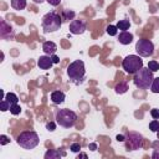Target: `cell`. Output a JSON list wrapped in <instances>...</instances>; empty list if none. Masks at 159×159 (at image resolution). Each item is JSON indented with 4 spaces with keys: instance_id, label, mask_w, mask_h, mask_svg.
Wrapping results in <instances>:
<instances>
[{
    "instance_id": "cell-1",
    "label": "cell",
    "mask_w": 159,
    "mask_h": 159,
    "mask_svg": "<svg viewBox=\"0 0 159 159\" xmlns=\"http://www.w3.org/2000/svg\"><path fill=\"white\" fill-rule=\"evenodd\" d=\"M16 142H17V144L21 148H24L26 150H30V149H34V148H36L39 145L40 138H39L36 132H34V130H25V132H21L19 134Z\"/></svg>"
},
{
    "instance_id": "cell-2",
    "label": "cell",
    "mask_w": 159,
    "mask_h": 159,
    "mask_svg": "<svg viewBox=\"0 0 159 159\" xmlns=\"http://www.w3.org/2000/svg\"><path fill=\"white\" fill-rule=\"evenodd\" d=\"M154 77H153V72L147 67H142L139 71H137L134 73V78L133 82L135 84V87L140 88V89H147L150 87L152 82H153Z\"/></svg>"
},
{
    "instance_id": "cell-3",
    "label": "cell",
    "mask_w": 159,
    "mask_h": 159,
    "mask_svg": "<svg viewBox=\"0 0 159 159\" xmlns=\"http://www.w3.org/2000/svg\"><path fill=\"white\" fill-rule=\"evenodd\" d=\"M67 75H68L70 80L73 81L75 83H81L86 75V68H84L83 61L76 60V61L71 62L67 67Z\"/></svg>"
},
{
    "instance_id": "cell-4",
    "label": "cell",
    "mask_w": 159,
    "mask_h": 159,
    "mask_svg": "<svg viewBox=\"0 0 159 159\" xmlns=\"http://www.w3.org/2000/svg\"><path fill=\"white\" fill-rule=\"evenodd\" d=\"M42 29L45 32H55L62 25V16L56 12H47L42 17Z\"/></svg>"
},
{
    "instance_id": "cell-5",
    "label": "cell",
    "mask_w": 159,
    "mask_h": 159,
    "mask_svg": "<svg viewBox=\"0 0 159 159\" xmlns=\"http://www.w3.org/2000/svg\"><path fill=\"white\" fill-rule=\"evenodd\" d=\"M55 119H56V123L60 124L61 127H63V128H71V127L75 125V123L77 120V114L73 111H71V109L63 108V109L57 111Z\"/></svg>"
},
{
    "instance_id": "cell-6",
    "label": "cell",
    "mask_w": 159,
    "mask_h": 159,
    "mask_svg": "<svg viewBox=\"0 0 159 159\" xmlns=\"http://www.w3.org/2000/svg\"><path fill=\"white\" fill-rule=\"evenodd\" d=\"M122 66L127 73L134 75L137 71H139L143 67V60L140 58L139 55H129L122 61Z\"/></svg>"
},
{
    "instance_id": "cell-7",
    "label": "cell",
    "mask_w": 159,
    "mask_h": 159,
    "mask_svg": "<svg viewBox=\"0 0 159 159\" xmlns=\"http://www.w3.org/2000/svg\"><path fill=\"white\" fill-rule=\"evenodd\" d=\"M135 51L142 57H149L154 53V45L148 39H140L135 43Z\"/></svg>"
},
{
    "instance_id": "cell-8",
    "label": "cell",
    "mask_w": 159,
    "mask_h": 159,
    "mask_svg": "<svg viewBox=\"0 0 159 159\" xmlns=\"http://www.w3.org/2000/svg\"><path fill=\"white\" fill-rule=\"evenodd\" d=\"M124 143H125L127 150H137V149H140L143 147V137L139 133L129 132L125 135Z\"/></svg>"
},
{
    "instance_id": "cell-9",
    "label": "cell",
    "mask_w": 159,
    "mask_h": 159,
    "mask_svg": "<svg viewBox=\"0 0 159 159\" xmlns=\"http://www.w3.org/2000/svg\"><path fill=\"white\" fill-rule=\"evenodd\" d=\"M87 29L84 20H72L70 22V32L73 35H82Z\"/></svg>"
},
{
    "instance_id": "cell-10",
    "label": "cell",
    "mask_w": 159,
    "mask_h": 159,
    "mask_svg": "<svg viewBox=\"0 0 159 159\" xmlns=\"http://www.w3.org/2000/svg\"><path fill=\"white\" fill-rule=\"evenodd\" d=\"M52 65H53V61H52L51 56H48V55L40 56V58L37 60V66L41 70H48L52 67Z\"/></svg>"
},
{
    "instance_id": "cell-11",
    "label": "cell",
    "mask_w": 159,
    "mask_h": 159,
    "mask_svg": "<svg viewBox=\"0 0 159 159\" xmlns=\"http://www.w3.org/2000/svg\"><path fill=\"white\" fill-rule=\"evenodd\" d=\"M56 50H57V46H56V43L52 42V41H46V42L42 43V51H43L46 55H48V56L55 55Z\"/></svg>"
},
{
    "instance_id": "cell-12",
    "label": "cell",
    "mask_w": 159,
    "mask_h": 159,
    "mask_svg": "<svg viewBox=\"0 0 159 159\" xmlns=\"http://www.w3.org/2000/svg\"><path fill=\"white\" fill-rule=\"evenodd\" d=\"M118 41L122 45H129L133 41V35L130 32H128V31H122L119 34V36H118Z\"/></svg>"
},
{
    "instance_id": "cell-13",
    "label": "cell",
    "mask_w": 159,
    "mask_h": 159,
    "mask_svg": "<svg viewBox=\"0 0 159 159\" xmlns=\"http://www.w3.org/2000/svg\"><path fill=\"white\" fill-rule=\"evenodd\" d=\"M51 101L55 103V104H60L65 101V93L62 91H53L51 93Z\"/></svg>"
},
{
    "instance_id": "cell-14",
    "label": "cell",
    "mask_w": 159,
    "mask_h": 159,
    "mask_svg": "<svg viewBox=\"0 0 159 159\" xmlns=\"http://www.w3.org/2000/svg\"><path fill=\"white\" fill-rule=\"evenodd\" d=\"M6 32H9V34H11V35L14 36L12 27H11V26H9V25H6V22H5L4 20H1V30H0V36H1L2 39H6Z\"/></svg>"
},
{
    "instance_id": "cell-15",
    "label": "cell",
    "mask_w": 159,
    "mask_h": 159,
    "mask_svg": "<svg viewBox=\"0 0 159 159\" xmlns=\"http://www.w3.org/2000/svg\"><path fill=\"white\" fill-rule=\"evenodd\" d=\"M61 155H65V153H60L58 150L48 149L45 153V159H58V158H61Z\"/></svg>"
},
{
    "instance_id": "cell-16",
    "label": "cell",
    "mask_w": 159,
    "mask_h": 159,
    "mask_svg": "<svg viewBox=\"0 0 159 159\" xmlns=\"http://www.w3.org/2000/svg\"><path fill=\"white\" fill-rule=\"evenodd\" d=\"M11 7L15 10H24L26 7V0H11Z\"/></svg>"
},
{
    "instance_id": "cell-17",
    "label": "cell",
    "mask_w": 159,
    "mask_h": 159,
    "mask_svg": "<svg viewBox=\"0 0 159 159\" xmlns=\"http://www.w3.org/2000/svg\"><path fill=\"white\" fill-rule=\"evenodd\" d=\"M4 98L12 106V104H15V103H17L19 102V98H17V96L15 94V93H12V92H9V93H6L5 96H4Z\"/></svg>"
},
{
    "instance_id": "cell-18",
    "label": "cell",
    "mask_w": 159,
    "mask_h": 159,
    "mask_svg": "<svg viewBox=\"0 0 159 159\" xmlns=\"http://www.w3.org/2000/svg\"><path fill=\"white\" fill-rule=\"evenodd\" d=\"M118 27V30H122V31H127L129 27H130V22L129 20H119L118 24L116 25Z\"/></svg>"
},
{
    "instance_id": "cell-19",
    "label": "cell",
    "mask_w": 159,
    "mask_h": 159,
    "mask_svg": "<svg viewBox=\"0 0 159 159\" xmlns=\"http://www.w3.org/2000/svg\"><path fill=\"white\" fill-rule=\"evenodd\" d=\"M114 91H116V93H118V94H123V93H125V92L128 91V86H127V83L120 82V83H118V84L114 87Z\"/></svg>"
},
{
    "instance_id": "cell-20",
    "label": "cell",
    "mask_w": 159,
    "mask_h": 159,
    "mask_svg": "<svg viewBox=\"0 0 159 159\" xmlns=\"http://www.w3.org/2000/svg\"><path fill=\"white\" fill-rule=\"evenodd\" d=\"M75 11H72V10H63V12H62V20H67V21H70V20H73V17H75Z\"/></svg>"
},
{
    "instance_id": "cell-21",
    "label": "cell",
    "mask_w": 159,
    "mask_h": 159,
    "mask_svg": "<svg viewBox=\"0 0 159 159\" xmlns=\"http://www.w3.org/2000/svg\"><path fill=\"white\" fill-rule=\"evenodd\" d=\"M149 88H150V91L153 93H159V77H157V78L153 80V82H152V84H150Z\"/></svg>"
},
{
    "instance_id": "cell-22",
    "label": "cell",
    "mask_w": 159,
    "mask_h": 159,
    "mask_svg": "<svg viewBox=\"0 0 159 159\" xmlns=\"http://www.w3.org/2000/svg\"><path fill=\"white\" fill-rule=\"evenodd\" d=\"M106 31H107V34H108L109 36H116L117 32H118V27L114 26V25H108L107 29H106Z\"/></svg>"
},
{
    "instance_id": "cell-23",
    "label": "cell",
    "mask_w": 159,
    "mask_h": 159,
    "mask_svg": "<svg viewBox=\"0 0 159 159\" xmlns=\"http://www.w3.org/2000/svg\"><path fill=\"white\" fill-rule=\"evenodd\" d=\"M153 149H154V152H153V154H152V158L159 159V140L153 143Z\"/></svg>"
},
{
    "instance_id": "cell-24",
    "label": "cell",
    "mask_w": 159,
    "mask_h": 159,
    "mask_svg": "<svg viewBox=\"0 0 159 159\" xmlns=\"http://www.w3.org/2000/svg\"><path fill=\"white\" fill-rule=\"evenodd\" d=\"M10 107H11V104L4 98L2 101H1V103H0V109H1V112H6V111H10Z\"/></svg>"
},
{
    "instance_id": "cell-25",
    "label": "cell",
    "mask_w": 159,
    "mask_h": 159,
    "mask_svg": "<svg viewBox=\"0 0 159 159\" xmlns=\"http://www.w3.org/2000/svg\"><path fill=\"white\" fill-rule=\"evenodd\" d=\"M20 112H21V107H20L17 103H15V104H12V106L10 107V113H11V114L17 116V114H20Z\"/></svg>"
},
{
    "instance_id": "cell-26",
    "label": "cell",
    "mask_w": 159,
    "mask_h": 159,
    "mask_svg": "<svg viewBox=\"0 0 159 159\" xmlns=\"http://www.w3.org/2000/svg\"><path fill=\"white\" fill-rule=\"evenodd\" d=\"M148 68H149L152 72H157V71L159 70V63H158L157 61H149Z\"/></svg>"
},
{
    "instance_id": "cell-27",
    "label": "cell",
    "mask_w": 159,
    "mask_h": 159,
    "mask_svg": "<svg viewBox=\"0 0 159 159\" xmlns=\"http://www.w3.org/2000/svg\"><path fill=\"white\" fill-rule=\"evenodd\" d=\"M149 129H150L152 132H158V130H159V122H158L157 119L152 120V122L149 123Z\"/></svg>"
},
{
    "instance_id": "cell-28",
    "label": "cell",
    "mask_w": 159,
    "mask_h": 159,
    "mask_svg": "<svg viewBox=\"0 0 159 159\" xmlns=\"http://www.w3.org/2000/svg\"><path fill=\"white\" fill-rule=\"evenodd\" d=\"M70 149H71V152H73V153H78V152L81 150V144H80V143H72L71 147H70Z\"/></svg>"
},
{
    "instance_id": "cell-29",
    "label": "cell",
    "mask_w": 159,
    "mask_h": 159,
    "mask_svg": "<svg viewBox=\"0 0 159 159\" xmlns=\"http://www.w3.org/2000/svg\"><path fill=\"white\" fill-rule=\"evenodd\" d=\"M46 129L50 132H53L56 129V124L53 122H48V123H46Z\"/></svg>"
},
{
    "instance_id": "cell-30",
    "label": "cell",
    "mask_w": 159,
    "mask_h": 159,
    "mask_svg": "<svg viewBox=\"0 0 159 159\" xmlns=\"http://www.w3.org/2000/svg\"><path fill=\"white\" fill-rule=\"evenodd\" d=\"M7 143H10V139L6 137V135H0V144L1 145H5V144H7Z\"/></svg>"
},
{
    "instance_id": "cell-31",
    "label": "cell",
    "mask_w": 159,
    "mask_h": 159,
    "mask_svg": "<svg viewBox=\"0 0 159 159\" xmlns=\"http://www.w3.org/2000/svg\"><path fill=\"white\" fill-rule=\"evenodd\" d=\"M150 116H152L154 119H159V109L153 108V109L150 111Z\"/></svg>"
},
{
    "instance_id": "cell-32",
    "label": "cell",
    "mask_w": 159,
    "mask_h": 159,
    "mask_svg": "<svg viewBox=\"0 0 159 159\" xmlns=\"http://www.w3.org/2000/svg\"><path fill=\"white\" fill-rule=\"evenodd\" d=\"M50 5H52V6H57V5H60V2H61V0H46Z\"/></svg>"
},
{
    "instance_id": "cell-33",
    "label": "cell",
    "mask_w": 159,
    "mask_h": 159,
    "mask_svg": "<svg viewBox=\"0 0 159 159\" xmlns=\"http://www.w3.org/2000/svg\"><path fill=\"white\" fill-rule=\"evenodd\" d=\"M51 58H52L53 63H58V62H60V58H58L56 55H51Z\"/></svg>"
},
{
    "instance_id": "cell-34",
    "label": "cell",
    "mask_w": 159,
    "mask_h": 159,
    "mask_svg": "<svg viewBox=\"0 0 159 159\" xmlns=\"http://www.w3.org/2000/svg\"><path fill=\"white\" fill-rule=\"evenodd\" d=\"M116 139H117L118 142H124V139H125V135H122V134H118Z\"/></svg>"
},
{
    "instance_id": "cell-35",
    "label": "cell",
    "mask_w": 159,
    "mask_h": 159,
    "mask_svg": "<svg viewBox=\"0 0 159 159\" xmlns=\"http://www.w3.org/2000/svg\"><path fill=\"white\" fill-rule=\"evenodd\" d=\"M96 148H97L96 143H92V144H89V149H91V150H96Z\"/></svg>"
},
{
    "instance_id": "cell-36",
    "label": "cell",
    "mask_w": 159,
    "mask_h": 159,
    "mask_svg": "<svg viewBox=\"0 0 159 159\" xmlns=\"http://www.w3.org/2000/svg\"><path fill=\"white\" fill-rule=\"evenodd\" d=\"M80 158H87V154H84V153H81L80 155H78V159Z\"/></svg>"
},
{
    "instance_id": "cell-37",
    "label": "cell",
    "mask_w": 159,
    "mask_h": 159,
    "mask_svg": "<svg viewBox=\"0 0 159 159\" xmlns=\"http://www.w3.org/2000/svg\"><path fill=\"white\" fill-rule=\"evenodd\" d=\"M45 0H34V2H36V4H41V2H43Z\"/></svg>"
},
{
    "instance_id": "cell-38",
    "label": "cell",
    "mask_w": 159,
    "mask_h": 159,
    "mask_svg": "<svg viewBox=\"0 0 159 159\" xmlns=\"http://www.w3.org/2000/svg\"><path fill=\"white\" fill-rule=\"evenodd\" d=\"M157 137H158V140H159V130L157 132Z\"/></svg>"
}]
</instances>
